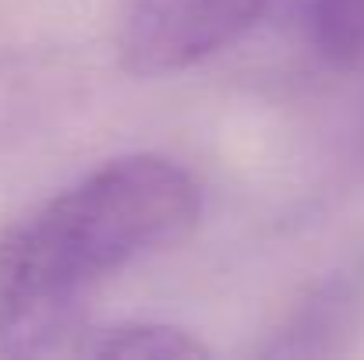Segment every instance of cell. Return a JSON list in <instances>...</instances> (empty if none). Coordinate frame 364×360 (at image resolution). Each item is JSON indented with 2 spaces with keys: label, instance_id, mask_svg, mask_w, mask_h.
<instances>
[{
  "label": "cell",
  "instance_id": "obj_1",
  "mask_svg": "<svg viewBox=\"0 0 364 360\" xmlns=\"http://www.w3.org/2000/svg\"><path fill=\"white\" fill-rule=\"evenodd\" d=\"M202 187L177 159L117 156L43 198L0 234V354H60L85 300L121 268L177 244Z\"/></svg>",
  "mask_w": 364,
  "mask_h": 360
},
{
  "label": "cell",
  "instance_id": "obj_2",
  "mask_svg": "<svg viewBox=\"0 0 364 360\" xmlns=\"http://www.w3.org/2000/svg\"><path fill=\"white\" fill-rule=\"evenodd\" d=\"M269 4L272 0H124L117 18L121 64L138 78L188 71L237 43Z\"/></svg>",
  "mask_w": 364,
  "mask_h": 360
},
{
  "label": "cell",
  "instance_id": "obj_3",
  "mask_svg": "<svg viewBox=\"0 0 364 360\" xmlns=\"http://www.w3.org/2000/svg\"><path fill=\"white\" fill-rule=\"evenodd\" d=\"M364 336V247L340 254L318 272L279 325L265 336V357H336Z\"/></svg>",
  "mask_w": 364,
  "mask_h": 360
},
{
  "label": "cell",
  "instance_id": "obj_4",
  "mask_svg": "<svg viewBox=\"0 0 364 360\" xmlns=\"http://www.w3.org/2000/svg\"><path fill=\"white\" fill-rule=\"evenodd\" d=\"M64 354L82 357H149V360H181L209 357V347L195 339L188 329L163 322H117L89 332H75Z\"/></svg>",
  "mask_w": 364,
  "mask_h": 360
},
{
  "label": "cell",
  "instance_id": "obj_5",
  "mask_svg": "<svg viewBox=\"0 0 364 360\" xmlns=\"http://www.w3.org/2000/svg\"><path fill=\"white\" fill-rule=\"evenodd\" d=\"M308 32L322 60L364 64V0H308Z\"/></svg>",
  "mask_w": 364,
  "mask_h": 360
}]
</instances>
